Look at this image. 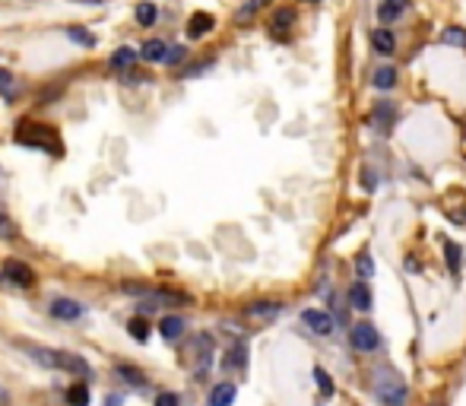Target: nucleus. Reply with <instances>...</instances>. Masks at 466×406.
<instances>
[{"label": "nucleus", "instance_id": "7ed1b4c3", "mask_svg": "<svg viewBox=\"0 0 466 406\" xmlns=\"http://www.w3.org/2000/svg\"><path fill=\"white\" fill-rule=\"evenodd\" d=\"M26 353L33 355V359L39 362V365H45V368L70 372V374H77L79 381L92 378L89 362H86L83 355H77V353H67V349H42V346H26Z\"/></svg>", "mask_w": 466, "mask_h": 406}, {"label": "nucleus", "instance_id": "f3484780", "mask_svg": "<svg viewBox=\"0 0 466 406\" xmlns=\"http://www.w3.org/2000/svg\"><path fill=\"white\" fill-rule=\"evenodd\" d=\"M136 61H140V52H136V48H117L115 54H111V61H108V67L111 71H130V67L136 64Z\"/></svg>", "mask_w": 466, "mask_h": 406}, {"label": "nucleus", "instance_id": "bb28decb", "mask_svg": "<svg viewBox=\"0 0 466 406\" xmlns=\"http://www.w3.org/2000/svg\"><path fill=\"white\" fill-rule=\"evenodd\" d=\"M127 330L134 334V340L146 343V336H149V321H146V317H130V321H127Z\"/></svg>", "mask_w": 466, "mask_h": 406}, {"label": "nucleus", "instance_id": "a211bd4d", "mask_svg": "<svg viewBox=\"0 0 466 406\" xmlns=\"http://www.w3.org/2000/svg\"><path fill=\"white\" fill-rule=\"evenodd\" d=\"M216 20L210 14H194L188 20V39H203L207 33H213Z\"/></svg>", "mask_w": 466, "mask_h": 406}, {"label": "nucleus", "instance_id": "6ab92c4d", "mask_svg": "<svg viewBox=\"0 0 466 406\" xmlns=\"http://www.w3.org/2000/svg\"><path fill=\"white\" fill-rule=\"evenodd\" d=\"M92 393H89V381H73L67 387V406H89Z\"/></svg>", "mask_w": 466, "mask_h": 406}, {"label": "nucleus", "instance_id": "c85d7f7f", "mask_svg": "<svg viewBox=\"0 0 466 406\" xmlns=\"http://www.w3.org/2000/svg\"><path fill=\"white\" fill-rule=\"evenodd\" d=\"M245 362H247V349H245V343H238V346L228 349L226 368H245Z\"/></svg>", "mask_w": 466, "mask_h": 406}, {"label": "nucleus", "instance_id": "f8f14e48", "mask_svg": "<svg viewBox=\"0 0 466 406\" xmlns=\"http://www.w3.org/2000/svg\"><path fill=\"white\" fill-rule=\"evenodd\" d=\"M371 48H375V54H381V58H390V54L396 52V39H394V33H390L387 26L375 29V33H371Z\"/></svg>", "mask_w": 466, "mask_h": 406}, {"label": "nucleus", "instance_id": "9d476101", "mask_svg": "<svg viewBox=\"0 0 466 406\" xmlns=\"http://www.w3.org/2000/svg\"><path fill=\"white\" fill-rule=\"evenodd\" d=\"M292 29H295V10H292V7L276 10V14H273V20H270V35H273V39H276V42H289Z\"/></svg>", "mask_w": 466, "mask_h": 406}, {"label": "nucleus", "instance_id": "ddd939ff", "mask_svg": "<svg viewBox=\"0 0 466 406\" xmlns=\"http://www.w3.org/2000/svg\"><path fill=\"white\" fill-rule=\"evenodd\" d=\"M371 286L368 283H362V279H356V283L350 286V305L356 311H371Z\"/></svg>", "mask_w": 466, "mask_h": 406}, {"label": "nucleus", "instance_id": "c9c22d12", "mask_svg": "<svg viewBox=\"0 0 466 406\" xmlns=\"http://www.w3.org/2000/svg\"><path fill=\"white\" fill-rule=\"evenodd\" d=\"M210 64H213V61H200V64L188 67V71H184V77H197V73H200V71H207Z\"/></svg>", "mask_w": 466, "mask_h": 406}, {"label": "nucleus", "instance_id": "ea45409f", "mask_svg": "<svg viewBox=\"0 0 466 406\" xmlns=\"http://www.w3.org/2000/svg\"><path fill=\"white\" fill-rule=\"evenodd\" d=\"M304 4H318V0H304Z\"/></svg>", "mask_w": 466, "mask_h": 406}, {"label": "nucleus", "instance_id": "6e6552de", "mask_svg": "<svg viewBox=\"0 0 466 406\" xmlns=\"http://www.w3.org/2000/svg\"><path fill=\"white\" fill-rule=\"evenodd\" d=\"M302 324H304V327H308L314 336H331L333 327H337L333 315H331V311H324V308H304V311H302Z\"/></svg>", "mask_w": 466, "mask_h": 406}, {"label": "nucleus", "instance_id": "5701e85b", "mask_svg": "<svg viewBox=\"0 0 466 406\" xmlns=\"http://www.w3.org/2000/svg\"><path fill=\"white\" fill-rule=\"evenodd\" d=\"M444 260H447V267H451L453 277H457V273H460V264H463V254H460V245H457V241H444Z\"/></svg>", "mask_w": 466, "mask_h": 406}, {"label": "nucleus", "instance_id": "393cba45", "mask_svg": "<svg viewBox=\"0 0 466 406\" xmlns=\"http://www.w3.org/2000/svg\"><path fill=\"white\" fill-rule=\"evenodd\" d=\"M155 20H159V10H155V4H140V7H136V23H140V26H155Z\"/></svg>", "mask_w": 466, "mask_h": 406}, {"label": "nucleus", "instance_id": "0eeeda50", "mask_svg": "<svg viewBox=\"0 0 466 406\" xmlns=\"http://www.w3.org/2000/svg\"><path fill=\"white\" fill-rule=\"evenodd\" d=\"M368 124L375 127V134L377 137H387L390 130L396 127V105L394 102H387V99H381V102L371 109V118H368Z\"/></svg>", "mask_w": 466, "mask_h": 406}, {"label": "nucleus", "instance_id": "7c9ffc66", "mask_svg": "<svg viewBox=\"0 0 466 406\" xmlns=\"http://www.w3.org/2000/svg\"><path fill=\"white\" fill-rule=\"evenodd\" d=\"M0 239H16V222L0 210Z\"/></svg>", "mask_w": 466, "mask_h": 406}, {"label": "nucleus", "instance_id": "412c9836", "mask_svg": "<svg viewBox=\"0 0 466 406\" xmlns=\"http://www.w3.org/2000/svg\"><path fill=\"white\" fill-rule=\"evenodd\" d=\"M371 86L381 90V92L394 90V86H396V67H377V71L371 73Z\"/></svg>", "mask_w": 466, "mask_h": 406}, {"label": "nucleus", "instance_id": "b1692460", "mask_svg": "<svg viewBox=\"0 0 466 406\" xmlns=\"http://www.w3.org/2000/svg\"><path fill=\"white\" fill-rule=\"evenodd\" d=\"M356 277L362 279V283H368V279L375 277V260H371V254H359L356 258Z\"/></svg>", "mask_w": 466, "mask_h": 406}, {"label": "nucleus", "instance_id": "1a4fd4ad", "mask_svg": "<svg viewBox=\"0 0 466 406\" xmlns=\"http://www.w3.org/2000/svg\"><path fill=\"white\" fill-rule=\"evenodd\" d=\"M48 315L58 317V321H79L86 315V305L77 302V298H51Z\"/></svg>", "mask_w": 466, "mask_h": 406}, {"label": "nucleus", "instance_id": "58836bf2", "mask_svg": "<svg viewBox=\"0 0 466 406\" xmlns=\"http://www.w3.org/2000/svg\"><path fill=\"white\" fill-rule=\"evenodd\" d=\"M7 184V175H4V168H0V187Z\"/></svg>", "mask_w": 466, "mask_h": 406}, {"label": "nucleus", "instance_id": "f03ea898", "mask_svg": "<svg viewBox=\"0 0 466 406\" xmlns=\"http://www.w3.org/2000/svg\"><path fill=\"white\" fill-rule=\"evenodd\" d=\"M371 393L381 406H406L409 387L403 381L400 372H394L390 365H381L371 372Z\"/></svg>", "mask_w": 466, "mask_h": 406}, {"label": "nucleus", "instance_id": "a878e982", "mask_svg": "<svg viewBox=\"0 0 466 406\" xmlns=\"http://www.w3.org/2000/svg\"><path fill=\"white\" fill-rule=\"evenodd\" d=\"M314 381H318V391H321V397L324 400H331L333 397V378L324 372V368H314Z\"/></svg>", "mask_w": 466, "mask_h": 406}, {"label": "nucleus", "instance_id": "c756f323", "mask_svg": "<svg viewBox=\"0 0 466 406\" xmlns=\"http://www.w3.org/2000/svg\"><path fill=\"white\" fill-rule=\"evenodd\" d=\"M266 4H270V0H247L245 7L238 10V23H247V20H254V14H257V10H264Z\"/></svg>", "mask_w": 466, "mask_h": 406}, {"label": "nucleus", "instance_id": "e433bc0d", "mask_svg": "<svg viewBox=\"0 0 466 406\" xmlns=\"http://www.w3.org/2000/svg\"><path fill=\"white\" fill-rule=\"evenodd\" d=\"M105 403H108V406H121L124 397H121V393H108V397H105Z\"/></svg>", "mask_w": 466, "mask_h": 406}, {"label": "nucleus", "instance_id": "20e7f679", "mask_svg": "<svg viewBox=\"0 0 466 406\" xmlns=\"http://www.w3.org/2000/svg\"><path fill=\"white\" fill-rule=\"evenodd\" d=\"M184 362L191 365L194 378H207L210 365H213V336H210V334H197L194 340H191Z\"/></svg>", "mask_w": 466, "mask_h": 406}, {"label": "nucleus", "instance_id": "2f4dec72", "mask_svg": "<svg viewBox=\"0 0 466 406\" xmlns=\"http://www.w3.org/2000/svg\"><path fill=\"white\" fill-rule=\"evenodd\" d=\"M155 406H182V397L175 391H163L155 397Z\"/></svg>", "mask_w": 466, "mask_h": 406}, {"label": "nucleus", "instance_id": "cd10ccee", "mask_svg": "<svg viewBox=\"0 0 466 406\" xmlns=\"http://www.w3.org/2000/svg\"><path fill=\"white\" fill-rule=\"evenodd\" d=\"M403 16V10L400 7H394V4H387V0H384L381 7H377V20L384 23V26H390V23H396Z\"/></svg>", "mask_w": 466, "mask_h": 406}, {"label": "nucleus", "instance_id": "4be33fe9", "mask_svg": "<svg viewBox=\"0 0 466 406\" xmlns=\"http://www.w3.org/2000/svg\"><path fill=\"white\" fill-rule=\"evenodd\" d=\"M441 45L466 48V29L463 26H447L444 33H441Z\"/></svg>", "mask_w": 466, "mask_h": 406}, {"label": "nucleus", "instance_id": "473e14b6", "mask_svg": "<svg viewBox=\"0 0 466 406\" xmlns=\"http://www.w3.org/2000/svg\"><path fill=\"white\" fill-rule=\"evenodd\" d=\"M188 58V48H182V45H172L169 52H165V64H178V61H184Z\"/></svg>", "mask_w": 466, "mask_h": 406}, {"label": "nucleus", "instance_id": "4468645a", "mask_svg": "<svg viewBox=\"0 0 466 406\" xmlns=\"http://www.w3.org/2000/svg\"><path fill=\"white\" fill-rule=\"evenodd\" d=\"M235 397H238V387H235L232 381H219V384H213V391H210V406H232Z\"/></svg>", "mask_w": 466, "mask_h": 406}, {"label": "nucleus", "instance_id": "f257e3e1", "mask_svg": "<svg viewBox=\"0 0 466 406\" xmlns=\"http://www.w3.org/2000/svg\"><path fill=\"white\" fill-rule=\"evenodd\" d=\"M14 140L20 143V146L39 149V153H45V156H64V140H61V134L51 127V124L20 121L14 130Z\"/></svg>", "mask_w": 466, "mask_h": 406}, {"label": "nucleus", "instance_id": "2eb2a0df", "mask_svg": "<svg viewBox=\"0 0 466 406\" xmlns=\"http://www.w3.org/2000/svg\"><path fill=\"white\" fill-rule=\"evenodd\" d=\"M279 311H283L279 302H251L245 308V317H251V321H273Z\"/></svg>", "mask_w": 466, "mask_h": 406}, {"label": "nucleus", "instance_id": "4c0bfd02", "mask_svg": "<svg viewBox=\"0 0 466 406\" xmlns=\"http://www.w3.org/2000/svg\"><path fill=\"white\" fill-rule=\"evenodd\" d=\"M387 4H394V7H400V10H406L409 0H387Z\"/></svg>", "mask_w": 466, "mask_h": 406}, {"label": "nucleus", "instance_id": "dca6fc26", "mask_svg": "<svg viewBox=\"0 0 466 406\" xmlns=\"http://www.w3.org/2000/svg\"><path fill=\"white\" fill-rule=\"evenodd\" d=\"M184 330H188V324H184L178 315H169V317H163V321H159V334H163V340H169V343L182 340Z\"/></svg>", "mask_w": 466, "mask_h": 406}, {"label": "nucleus", "instance_id": "423d86ee", "mask_svg": "<svg viewBox=\"0 0 466 406\" xmlns=\"http://www.w3.org/2000/svg\"><path fill=\"white\" fill-rule=\"evenodd\" d=\"M350 343H352L356 353H375V349L381 346V334H377L375 324L362 321V324H356V327L350 330Z\"/></svg>", "mask_w": 466, "mask_h": 406}, {"label": "nucleus", "instance_id": "39448f33", "mask_svg": "<svg viewBox=\"0 0 466 406\" xmlns=\"http://www.w3.org/2000/svg\"><path fill=\"white\" fill-rule=\"evenodd\" d=\"M0 286H10V289H33L35 286L33 267L23 264V260H4V267H0Z\"/></svg>", "mask_w": 466, "mask_h": 406}, {"label": "nucleus", "instance_id": "aec40b11", "mask_svg": "<svg viewBox=\"0 0 466 406\" xmlns=\"http://www.w3.org/2000/svg\"><path fill=\"white\" fill-rule=\"evenodd\" d=\"M165 52H169V45L165 42H146V45L140 48V61H146V64H165Z\"/></svg>", "mask_w": 466, "mask_h": 406}, {"label": "nucleus", "instance_id": "72a5a7b5", "mask_svg": "<svg viewBox=\"0 0 466 406\" xmlns=\"http://www.w3.org/2000/svg\"><path fill=\"white\" fill-rule=\"evenodd\" d=\"M10 90H14V73L0 71V96H10Z\"/></svg>", "mask_w": 466, "mask_h": 406}, {"label": "nucleus", "instance_id": "f704fd0d", "mask_svg": "<svg viewBox=\"0 0 466 406\" xmlns=\"http://www.w3.org/2000/svg\"><path fill=\"white\" fill-rule=\"evenodd\" d=\"M70 39L73 42H83V45H96V35L83 33V29H70Z\"/></svg>", "mask_w": 466, "mask_h": 406}, {"label": "nucleus", "instance_id": "9b49d317", "mask_svg": "<svg viewBox=\"0 0 466 406\" xmlns=\"http://www.w3.org/2000/svg\"><path fill=\"white\" fill-rule=\"evenodd\" d=\"M115 374L124 381V384L134 387V391H146V374H143L136 365H127V362H117V365H115Z\"/></svg>", "mask_w": 466, "mask_h": 406}]
</instances>
